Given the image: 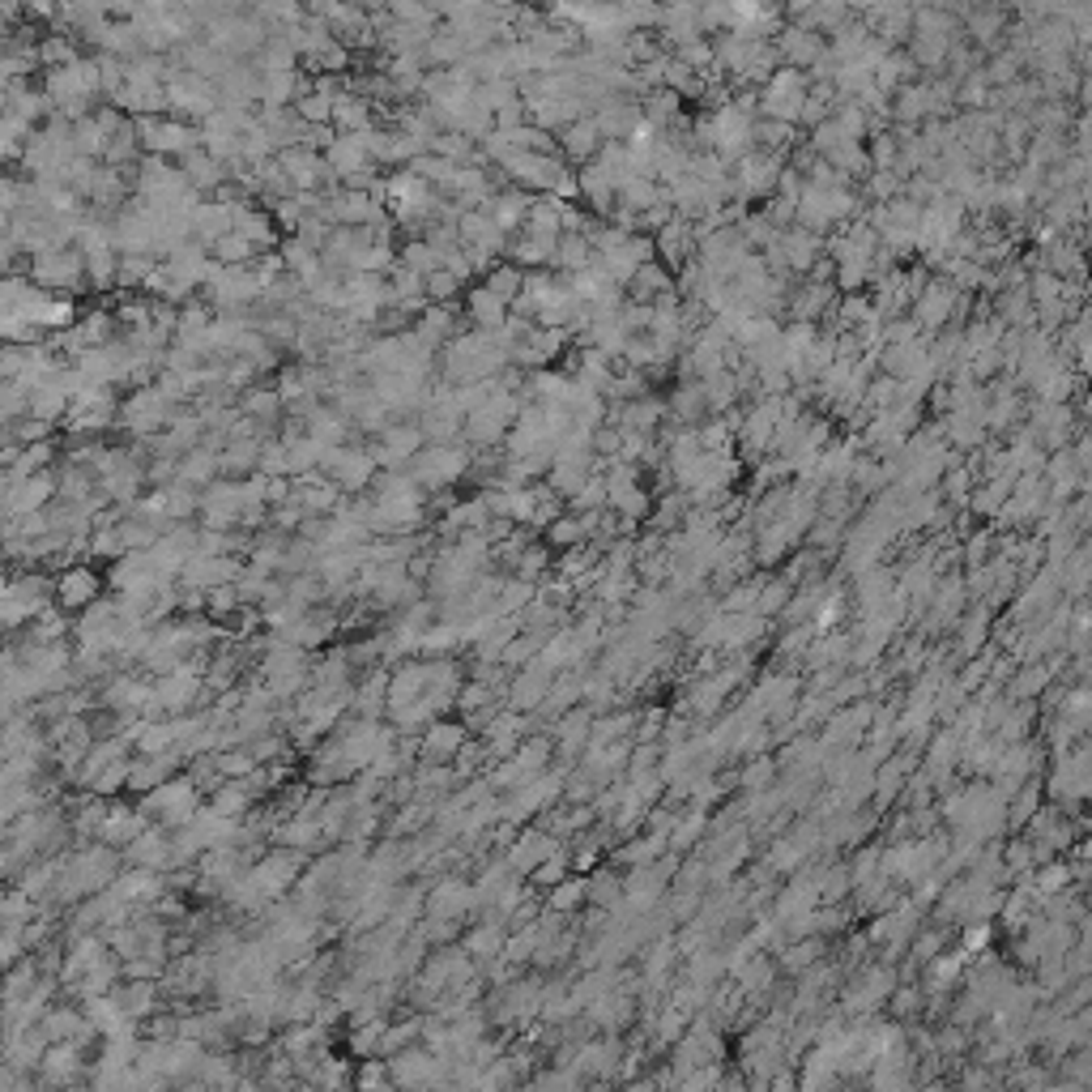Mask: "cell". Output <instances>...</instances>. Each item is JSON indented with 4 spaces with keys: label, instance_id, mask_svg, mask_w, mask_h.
I'll list each match as a JSON object with an SVG mask.
<instances>
[{
    "label": "cell",
    "instance_id": "17",
    "mask_svg": "<svg viewBox=\"0 0 1092 1092\" xmlns=\"http://www.w3.org/2000/svg\"><path fill=\"white\" fill-rule=\"evenodd\" d=\"M657 201H666V189L657 184V179H645V175H631L627 184L615 193V205L627 209V214H645Z\"/></svg>",
    "mask_w": 1092,
    "mask_h": 1092
},
{
    "label": "cell",
    "instance_id": "32",
    "mask_svg": "<svg viewBox=\"0 0 1092 1092\" xmlns=\"http://www.w3.org/2000/svg\"><path fill=\"white\" fill-rule=\"evenodd\" d=\"M598 508H606V478H602V470L589 474L585 487L568 499V513H598Z\"/></svg>",
    "mask_w": 1092,
    "mask_h": 1092
},
{
    "label": "cell",
    "instance_id": "3",
    "mask_svg": "<svg viewBox=\"0 0 1092 1092\" xmlns=\"http://www.w3.org/2000/svg\"><path fill=\"white\" fill-rule=\"evenodd\" d=\"M955 299H961V291H951V282H943L939 273L918 291V299L909 303V321H914L926 338L943 333L951 325V312H955Z\"/></svg>",
    "mask_w": 1092,
    "mask_h": 1092
},
{
    "label": "cell",
    "instance_id": "12",
    "mask_svg": "<svg viewBox=\"0 0 1092 1092\" xmlns=\"http://www.w3.org/2000/svg\"><path fill=\"white\" fill-rule=\"evenodd\" d=\"M529 201H533L529 193H521V189H513V184H504V189H499V193L491 197V205H487V214L495 218V226H499V231H504V235L513 240V235L521 231V226H525V214H529Z\"/></svg>",
    "mask_w": 1092,
    "mask_h": 1092
},
{
    "label": "cell",
    "instance_id": "18",
    "mask_svg": "<svg viewBox=\"0 0 1092 1092\" xmlns=\"http://www.w3.org/2000/svg\"><path fill=\"white\" fill-rule=\"evenodd\" d=\"M466 307H470V321L478 325V333H495L499 325L508 321V307L499 303L487 287H474V291L466 295Z\"/></svg>",
    "mask_w": 1092,
    "mask_h": 1092
},
{
    "label": "cell",
    "instance_id": "20",
    "mask_svg": "<svg viewBox=\"0 0 1092 1092\" xmlns=\"http://www.w3.org/2000/svg\"><path fill=\"white\" fill-rule=\"evenodd\" d=\"M589 260H594V248H589L585 235H560L555 256H551V269H560V278H572V273H580Z\"/></svg>",
    "mask_w": 1092,
    "mask_h": 1092
},
{
    "label": "cell",
    "instance_id": "11",
    "mask_svg": "<svg viewBox=\"0 0 1092 1092\" xmlns=\"http://www.w3.org/2000/svg\"><path fill=\"white\" fill-rule=\"evenodd\" d=\"M922 120H930V90L926 77L904 81L892 95V128H918Z\"/></svg>",
    "mask_w": 1092,
    "mask_h": 1092
},
{
    "label": "cell",
    "instance_id": "9",
    "mask_svg": "<svg viewBox=\"0 0 1092 1092\" xmlns=\"http://www.w3.org/2000/svg\"><path fill=\"white\" fill-rule=\"evenodd\" d=\"M662 295H674V273H670L666 265H657V260L641 265V269L631 273V282L623 287V299H627V303H645V307H653Z\"/></svg>",
    "mask_w": 1092,
    "mask_h": 1092
},
{
    "label": "cell",
    "instance_id": "1",
    "mask_svg": "<svg viewBox=\"0 0 1092 1092\" xmlns=\"http://www.w3.org/2000/svg\"><path fill=\"white\" fill-rule=\"evenodd\" d=\"M806 73L798 69H777L760 90H755V120H777V124H790L798 128V111L806 103Z\"/></svg>",
    "mask_w": 1092,
    "mask_h": 1092
},
{
    "label": "cell",
    "instance_id": "16",
    "mask_svg": "<svg viewBox=\"0 0 1092 1092\" xmlns=\"http://www.w3.org/2000/svg\"><path fill=\"white\" fill-rule=\"evenodd\" d=\"M824 163L845 179V184H862V179L871 175V158H867V146H858V142H841L837 150L824 154Z\"/></svg>",
    "mask_w": 1092,
    "mask_h": 1092
},
{
    "label": "cell",
    "instance_id": "26",
    "mask_svg": "<svg viewBox=\"0 0 1092 1092\" xmlns=\"http://www.w3.org/2000/svg\"><path fill=\"white\" fill-rule=\"evenodd\" d=\"M833 120H837V128L845 132V142H858V146H867V136L875 132V120L862 111L858 103H837Z\"/></svg>",
    "mask_w": 1092,
    "mask_h": 1092
},
{
    "label": "cell",
    "instance_id": "2",
    "mask_svg": "<svg viewBox=\"0 0 1092 1092\" xmlns=\"http://www.w3.org/2000/svg\"><path fill=\"white\" fill-rule=\"evenodd\" d=\"M786 171L781 154H764V150H747L739 163H730V184H735V201L751 205V201H768L777 193V179Z\"/></svg>",
    "mask_w": 1092,
    "mask_h": 1092
},
{
    "label": "cell",
    "instance_id": "21",
    "mask_svg": "<svg viewBox=\"0 0 1092 1092\" xmlns=\"http://www.w3.org/2000/svg\"><path fill=\"white\" fill-rule=\"evenodd\" d=\"M594 474V466H585V462H551V470H546V487H551L564 504L585 487V478Z\"/></svg>",
    "mask_w": 1092,
    "mask_h": 1092
},
{
    "label": "cell",
    "instance_id": "37",
    "mask_svg": "<svg viewBox=\"0 0 1092 1092\" xmlns=\"http://www.w3.org/2000/svg\"><path fill=\"white\" fill-rule=\"evenodd\" d=\"M760 214H764L772 226H777V231H786V226H794V201H786V197H768Z\"/></svg>",
    "mask_w": 1092,
    "mask_h": 1092
},
{
    "label": "cell",
    "instance_id": "38",
    "mask_svg": "<svg viewBox=\"0 0 1092 1092\" xmlns=\"http://www.w3.org/2000/svg\"><path fill=\"white\" fill-rule=\"evenodd\" d=\"M248 409H252V415H269V409H278V397L256 393V397H248Z\"/></svg>",
    "mask_w": 1092,
    "mask_h": 1092
},
{
    "label": "cell",
    "instance_id": "30",
    "mask_svg": "<svg viewBox=\"0 0 1092 1092\" xmlns=\"http://www.w3.org/2000/svg\"><path fill=\"white\" fill-rule=\"evenodd\" d=\"M986 103H990V85H986L982 69L955 81V111H986Z\"/></svg>",
    "mask_w": 1092,
    "mask_h": 1092
},
{
    "label": "cell",
    "instance_id": "29",
    "mask_svg": "<svg viewBox=\"0 0 1092 1092\" xmlns=\"http://www.w3.org/2000/svg\"><path fill=\"white\" fill-rule=\"evenodd\" d=\"M961 560L969 564V572H977L994 560V529L990 525H977L969 538H961Z\"/></svg>",
    "mask_w": 1092,
    "mask_h": 1092
},
{
    "label": "cell",
    "instance_id": "23",
    "mask_svg": "<svg viewBox=\"0 0 1092 1092\" xmlns=\"http://www.w3.org/2000/svg\"><path fill=\"white\" fill-rule=\"evenodd\" d=\"M529 491H533V517H529V529L542 533L546 525L560 521V517L568 513V504H564V499H560L551 487H546V482H529Z\"/></svg>",
    "mask_w": 1092,
    "mask_h": 1092
},
{
    "label": "cell",
    "instance_id": "7",
    "mask_svg": "<svg viewBox=\"0 0 1092 1092\" xmlns=\"http://www.w3.org/2000/svg\"><path fill=\"white\" fill-rule=\"evenodd\" d=\"M598 124L602 132V142H627V136L636 132V124H641V99H606L594 116H589Z\"/></svg>",
    "mask_w": 1092,
    "mask_h": 1092
},
{
    "label": "cell",
    "instance_id": "10",
    "mask_svg": "<svg viewBox=\"0 0 1092 1092\" xmlns=\"http://www.w3.org/2000/svg\"><path fill=\"white\" fill-rule=\"evenodd\" d=\"M777 248H781V260H786V269L790 273H811V265L824 256V240L819 235H811V231H802V226H786V231L777 235Z\"/></svg>",
    "mask_w": 1092,
    "mask_h": 1092
},
{
    "label": "cell",
    "instance_id": "31",
    "mask_svg": "<svg viewBox=\"0 0 1092 1092\" xmlns=\"http://www.w3.org/2000/svg\"><path fill=\"white\" fill-rule=\"evenodd\" d=\"M790 594H794V585H786L781 576H764L760 585V598H755V615L768 619V615H777L790 606Z\"/></svg>",
    "mask_w": 1092,
    "mask_h": 1092
},
{
    "label": "cell",
    "instance_id": "22",
    "mask_svg": "<svg viewBox=\"0 0 1092 1092\" xmlns=\"http://www.w3.org/2000/svg\"><path fill=\"white\" fill-rule=\"evenodd\" d=\"M900 189H904L900 175H892V171H871V175L858 184V197H862V205H884V201H896Z\"/></svg>",
    "mask_w": 1092,
    "mask_h": 1092
},
{
    "label": "cell",
    "instance_id": "34",
    "mask_svg": "<svg viewBox=\"0 0 1092 1092\" xmlns=\"http://www.w3.org/2000/svg\"><path fill=\"white\" fill-rule=\"evenodd\" d=\"M922 338V329L909 321V316H892V321L879 325V346H904V342H914Z\"/></svg>",
    "mask_w": 1092,
    "mask_h": 1092
},
{
    "label": "cell",
    "instance_id": "13",
    "mask_svg": "<svg viewBox=\"0 0 1092 1092\" xmlns=\"http://www.w3.org/2000/svg\"><path fill=\"white\" fill-rule=\"evenodd\" d=\"M576 201L589 205V214H594V218H611V209H615V189L606 184L594 163L576 167Z\"/></svg>",
    "mask_w": 1092,
    "mask_h": 1092
},
{
    "label": "cell",
    "instance_id": "5",
    "mask_svg": "<svg viewBox=\"0 0 1092 1092\" xmlns=\"http://www.w3.org/2000/svg\"><path fill=\"white\" fill-rule=\"evenodd\" d=\"M692 256H696V226L692 222L674 218L670 226H662V231L653 235V260L666 265L670 273H678Z\"/></svg>",
    "mask_w": 1092,
    "mask_h": 1092
},
{
    "label": "cell",
    "instance_id": "36",
    "mask_svg": "<svg viewBox=\"0 0 1092 1092\" xmlns=\"http://www.w3.org/2000/svg\"><path fill=\"white\" fill-rule=\"evenodd\" d=\"M423 291H427L431 299H452V295H457V291H462V282H457V278H452V273H444V269H436V273H427V278H423Z\"/></svg>",
    "mask_w": 1092,
    "mask_h": 1092
},
{
    "label": "cell",
    "instance_id": "24",
    "mask_svg": "<svg viewBox=\"0 0 1092 1092\" xmlns=\"http://www.w3.org/2000/svg\"><path fill=\"white\" fill-rule=\"evenodd\" d=\"M892 580H896V572H892V568H879V564H875V568H867V572L858 576V602L867 606V611H871V606H879V602H888V594H892Z\"/></svg>",
    "mask_w": 1092,
    "mask_h": 1092
},
{
    "label": "cell",
    "instance_id": "15",
    "mask_svg": "<svg viewBox=\"0 0 1092 1092\" xmlns=\"http://www.w3.org/2000/svg\"><path fill=\"white\" fill-rule=\"evenodd\" d=\"M682 517H688V495L682 491H666V495H653V508L645 517V529L649 533H674L682 525Z\"/></svg>",
    "mask_w": 1092,
    "mask_h": 1092
},
{
    "label": "cell",
    "instance_id": "8",
    "mask_svg": "<svg viewBox=\"0 0 1092 1092\" xmlns=\"http://www.w3.org/2000/svg\"><path fill=\"white\" fill-rule=\"evenodd\" d=\"M466 470H470V452H466V448H457V444H440V448L423 452V462H419V478H423V482H431V487L457 482Z\"/></svg>",
    "mask_w": 1092,
    "mask_h": 1092
},
{
    "label": "cell",
    "instance_id": "6",
    "mask_svg": "<svg viewBox=\"0 0 1092 1092\" xmlns=\"http://www.w3.org/2000/svg\"><path fill=\"white\" fill-rule=\"evenodd\" d=\"M555 146H560V158L568 163V167H589L598 158V150H602V132H598V124L594 120H576V124H568V128H560L555 132Z\"/></svg>",
    "mask_w": 1092,
    "mask_h": 1092
},
{
    "label": "cell",
    "instance_id": "25",
    "mask_svg": "<svg viewBox=\"0 0 1092 1092\" xmlns=\"http://www.w3.org/2000/svg\"><path fill=\"white\" fill-rule=\"evenodd\" d=\"M482 287H487V291H491L499 303L508 307V303L521 295V287H525V273H521L517 265H508V260H499V265L487 273V282H482Z\"/></svg>",
    "mask_w": 1092,
    "mask_h": 1092
},
{
    "label": "cell",
    "instance_id": "28",
    "mask_svg": "<svg viewBox=\"0 0 1092 1092\" xmlns=\"http://www.w3.org/2000/svg\"><path fill=\"white\" fill-rule=\"evenodd\" d=\"M682 69H692L696 77H709L713 69H717V56H713V43L709 39H692V43H682V48H674L670 52Z\"/></svg>",
    "mask_w": 1092,
    "mask_h": 1092
},
{
    "label": "cell",
    "instance_id": "33",
    "mask_svg": "<svg viewBox=\"0 0 1092 1092\" xmlns=\"http://www.w3.org/2000/svg\"><path fill=\"white\" fill-rule=\"evenodd\" d=\"M551 560H555V551H551V546H542V542L525 546V551L513 560V568H517V580H529V585H533V576L551 568Z\"/></svg>",
    "mask_w": 1092,
    "mask_h": 1092
},
{
    "label": "cell",
    "instance_id": "35",
    "mask_svg": "<svg viewBox=\"0 0 1092 1092\" xmlns=\"http://www.w3.org/2000/svg\"><path fill=\"white\" fill-rule=\"evenodd\" d=\"M674 222V209H670V201H657V205H649L645 214H636V235H657L662 226H670Z\"/></svg>",
    "mask_w": 1092,
    "mask_h": 1092
},
{
    "label": "cell",
    "instance_id": "14",
    "mask_svg": "<svg viewBox=\"0 0 1092 1092\" xmlns=\"http://www.w3.org/2000/svg\"><path fill=\"white\" fill-rule=\"evenodd\" d=\"M560 205H564V201H555V197H533L521 231L533 235V240H546V244H560V235H564V231H560Z\"/></svg>",
    "mask_w": 1092,
    "mask_h": 1092
},
{
    "label": "cell",
    "instance_id": "19",
    "mask_svg": "<svg viewBox=\"0 0 1092 1092\" xmlns=\"http://www.w3.org/2000/svg\"><path fill=\"white\" fill-rule=\"evenodd\" d=\"M594 167L602 171V179H606V184H611L615 193H619V189L627 184V179L636 175V171H631V154H627V146H623V142H602V150H598Z\"/></svg>",
    "mask_w": 1092,
    "mask_h": 1092
},
{
    "label": "cell",
    "instance_id": "27",
    "mask_svg": "<svg viewBox=\"0 0 1092 1092\" xmlns=\"http://www.w3.org/2000/svg\"><path fill=\"white\" fill-rule=\"evenodd\" d=\"M585 542V533H580V521H576V513H564L560 521H551L542 529V546H551V551H572V546H580Z\"/></svg>",
    "mask_w": 1092,
    "mask_h": 1092
},
{
    "label": "cell",
    "instance_id": "4",
    "mask_svg": "<svg viewBox=\"0 0 1092 1092\" xmlns=\"http://www.w3.org/2000/svg\"><path fill=\"white\" fill-rule=\"evenodd\" d=\"M751 116L735 111V107H721L713 111V142H709V154H717L721 163H739L747 150H755L751 142Z\"/></svg>",
    "mask_w": 1092,
    "mask_h": 1092
}]
</instances>
